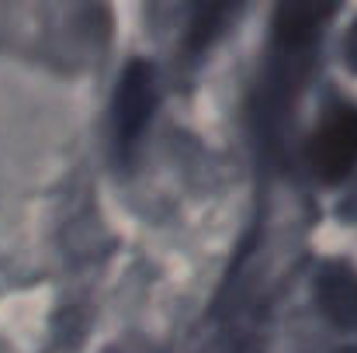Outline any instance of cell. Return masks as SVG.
<instances>
[{
  "label": "cell",
  "instance_id": "6da1fadb",
  "mask_svg": "<svg viewBox=\"0 0 357 353\" xmlns=\"http://www.w3.org/2000/svg\"><path fill=\"white\" fill-rule=\"evenodd\" d=\"M354 156H357V118L337 115L330 125H323V132L316 139V166L326 177H340V173H347Z\"/></svg>",
  "mask_w": 357,
  "mask_h": 353
},
{
  "label": "cell",
  "instance_id": "7a4b0ae2",
  "mask_svg": "<svg viewBox=\"0 0 357 353\" xmlns=\"http://www.w3.org/2000/svg\"><path fill=\"white\" fill-rule=\"evenodd\" d=\"M149 101H153V87H149V70L135 66L125 77L119 101H115V135L125 142H135V135L142 132L146 115H149Z\"/></svg>",
  "mask_w": 357,
  "mask_h": 353
},
{
  "label": "cell",
  "instance_id": "3957f363",
  "mask_svg": "<svg viewBox=\"0 0 357 353\" xmlns=\"http://www.w3.org/2000/svg\"><path fill=\"white\" fill-rule=\"evenodd\" d=\"M323 308L340 326H357V281L351 274H330L323 281Z\"/></svg>",
  "mask_w": 357,
  "mask_h": 353
},
{
  "label": "cell",
  "instance_id": "277c9868",
  "mask_svg": "<svg viewBox=\"0 0 357 353\" xmlns=\"http://www.w3.org/2000/svg\"><path fill=\"white\" fill-rule=\"evenodd\" d=\"M108 353H128V350H108Z\"/></svg>",
  "mask_w": 357,
  "mask_h": 353
}]
</instances>
